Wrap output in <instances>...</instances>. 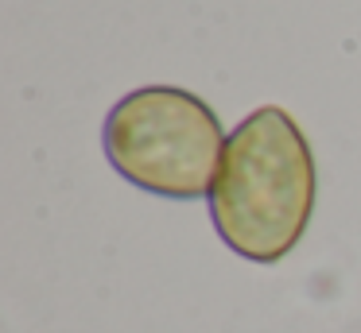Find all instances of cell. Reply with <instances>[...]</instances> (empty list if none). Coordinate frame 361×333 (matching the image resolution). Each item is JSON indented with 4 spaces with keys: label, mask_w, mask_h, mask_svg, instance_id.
<instances>
[{
    "label": "cell",
    "mask_w": 361,
    "mask_h": 333,
    "mask_svg": "<svg viewBox=\"0 0 361 333\" xmlns=\"http://www.w3.org/2000/svg\"><path fill=\"white\" fill-rule=\"evenodd\" d=\"M229 132L198 93L140 85L109 108L102 147L109 167L136 190L171 201L210 198Z\"/></svg>",
    "instance_id": "obj_2"
},
{
    "label": "cell",
    "mask_w": 361,
    "mask_h": 333,
    "mask_svg": "<svg viewBox=\"0 0 361 333\" xmlns=\"http://www.w3.org/2000/svg\"><path fill=\"white\" fill-rule=\"evenodd\" d=\"M319 170L295 116L260 105L229 132L210 186V221L221 244L249 263H280L314 217Z\"/></svg>",
    "instance_id": "obj_1"
}]
</instances>
